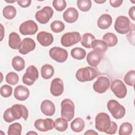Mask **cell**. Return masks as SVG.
Returning a JSON list of instances; mask_svg holds the SVG:
<instances>
[{
  "mask_svg": "<svg viewBox=\"0 0 135 135\" xmlns=\"http://www.w3.org/2000/svg\"><path fill=\"white\" fill-rule=\"evenodd\" d=\"M98 75L97 71L93 68L86 66L79 69L76 72L75 77L81 82L91 81Z\"/></svg>",
  "mask_w": 135,
  "mask_h": 135,
  "instance_id": "1",
  "label": "cell"
},
{
  "mask_svg": "<svg viewBox=\"0 0 135 135\" xmlns=\"http://www.w3.org/2000/svg\"><path fill=\"white\" fill-rule=\"evenodd\" d=\"M111 126V121L109 115L105 112L99 113L95 118V127L100 132H106Z\"/></svg>",
  "mask_w": 135,
  "mask_h": 135,
  "instance_id": "2",
  "label": "cell"
},
{
  "mask_svg": "<svg viewBox=\"0 0 135 135\" xmlns=\"http://www.w3.org/2000/svg\"><path fill=\"white\" fill-rule=\"evenodd\" d=\"M61 115L68 121H70L74 116L75 106L73 101L70 99H64L61 103Z\"/></svg>",
  "mask_w": 135,
  "mask_h": 135,
  "instance_id": "3",
  "label": "cell"
},
{
  "mask_svg": "<svg viewBox=\"0 0 135 135\" xmlns=\"http://www.w3.org/2000/svg\"><path fill=\"white\" fill-rule=\"evenodd\" d=\"M107 108L115 119L122 118L126 113L124 107L115 100H110L107 103Z\"/></svg>",
  "mask_w": 135,
  "mask_h": 135,
  "instance_id": "4",
  "label": "cell"
},
{
  "mask_svg": "<svg viewBox=\"0 0 135 135\" xmlns=\"http://www.w3.org/2000/svg\"><path fill=\"white\" fill-rule=\"evenodd\" d=\"M131 23L130 20L125 16H118L115 21L114 30L119 34H127L130 30Z\"/></svg>",
  "mask_w": 135,
  "mask_h": 135,
  "instance_id": "5",
  "label": "cell"
},
{
  "mask_svg": "<svg viewBox=\"0 0 135 135\" xmlns=\"http://www.w3.org/2000/svg\"><path fill=\"white\" fill-rule=\"evenodd\" d=\"M81 39L78 32H71L65 33L61 38V44L65 47H70L78 43Z\"/></svg>",
  "mask_w": 135,
  "mask_h": 135,
  "instance_id": "6",
  "label": "cell"
},
{
  "mask_svg": "<svg viewBox=\"0 0 135 135\" xmlns=\"http://www.w3.org/2000/svg\"><path fill=\"white\" fill-rule=\"evenodd\" d=\"M38 78V72L34 65L29 66L22 78L23 82L27 85H33Z\"/></svg>",
  "mask_w": 135,
  "mask_h": 135,
  "instance_id": "7",
  "label": "cell"
},
{
  "mask_svg": "<svg viewBox=\"0 0 135 135\" xmlns=\"http://www.w3.org/2000/svg\"><path fill=\"white\" fill-rule=\"evenodd\" d=\"M111 90L118 98H124L127 94V88L124 83L119 79L114 80L111 84Z\"/></svg>",
  "mask_w": 135,
  "mask_h": 135,
  "instance_id": "8",
  "label": "cell"
},
{
  "mask_svg": "<svg viewBox=\"0 0 135 135\" xmlns=\"http://www.w3.org/2000/svg\"><path fill=\"white\" fill-rule=\"evenodd\" d=\"M50 56L59 63H63L68 59V53L65 49L60 47H53L49 51Z\"/></svg>",
  "mask_w": 135,
  "mask_h": 135,
  "instance_id": "9",
  "label": "cell"
},
{
  "mask_svg": "<svg viewBox=\"0 0 135 135\" xmlns=\"http://www.w3.org/2000/svg\"><path fill=\"white\" fill-rule=\"evenodd\" d=\"M54 11L50 6H45L35 13L36 20L41 24H46L52 18Z\"/></svg>",
  "mask_w": 135,
  "mask_h": 135,
  "instance_id": "10",
  "label": "cell"
},
{
  "mask_svg": "<svg viewBox=\"0 0 135 135\" xmlns=\"http://www.w3.org/2000/svg\"><path fill=\"white\" fill-rule=\"evenodd\" d=\"M38 30L37 24L32 20H27L22 23L19 27L20 32L24 35H33Z\"/></svg>",
  "mask_w": 135,
  "mask_h": 135,
  "instance_id": "11",
  "label": "cell"
},
{
  "mask_svg": "<svg viewBox=\"0 0 135 135\" xmlns=\"http://www.w3.org/2000/svg\"><path fill=\"white\" fill-rule=\"evenodd\" d=\"M110 81L108 78L104 76L99 77L93 85V89L98 93H103L109 89Z\"/></svg>",
  "mask_w": 135,
  "mask_h": 135,
  "instance_id": "12",
  "label": "cell"
},
{
  "mask_svg": "<svg viewBox=\"0 0 135 135\" xmlns=\"http://www.w3.org/2000/svg\"><path fill=\"white\" fill-rule=\"evenodd\" d=\"M12 114L15 120H18L23 118L24 120L27 119L28 111L25 106L23 104H15L11 108Z\"/></svg>",
  "mask_w": 135,
  "mask_h": 135,
  "instance_id": "13",
  "label": "cell"
},
{
  "mask_svg": "<svg viewBox=\"0 0 135 135\" xmlns=\"http://www.w3.org/2000/svg\"><path fill=\"white\" fill-rule=\"evenodd\" d=\"M34 126L38 131L46 132L54 128V121L50 118L38 119L35 121Z\"/></svg>",
  "mask_w": 135,
  "mask_h": 135,
  "instance_id": "14",
  "label": "cell"
},
{
  "mask_svg": "<svg viewBox=\"0 0 135 135\" xmlns=\"http://www.w3.org/2000/svg\"><path fill=\"white\" fill-rule=\"evenodd\" d=\"M35 47L36 43L35 41L31 38L26 37L22 41L18 50L20 53L25 55L34 50Z\"/></svg>",
  "mask_w": 135,
  "mask_h": 135,
  "instance_id": "15",
  "label": "cell"
},
{
  "mask_svg": "<svg viewBox=\"0 0 135 135\" xmlns=\"http://www.w3.org/2000/svg\"><path fill=\"white\" fill-rule=\"evenodd\" d=\"M64 91V85L62 80L59 78L54 79L51 83L50 92L54 97L61 95Z\"/></svg>",
  "mask_w": 135,
  "mask_h": 135,
  "instance_id": "16",
  "label": "cell"
},
{
  "mask_svg": "<svg viewBox=\"0 0 135 135\" xmlns=\"http://www.w3.org/2000/svg\"><path fill=\"white\" fill-rule=\"evenodd\" d=\"M38 43L43 46H48L50 45L54 41V38L50 33L41 31L39 32L36 36Z\"/></svg>",
  "mask_w": 135,
  "mask_h": 135,
  "instance_id": "17",
  "label": "cell"
},
{
  "mask_svg": "<svg viewBox=\"0 0 135 135\" xmlns=\"http://www.w3.org/2000/svg\"><path fill=\"white\" fill-rule=\"evenodd\" d=\"M103 55L101 53L96 51L90 52L86 56L88 63L92 67L97 66L102 59Z\"/></svg>",
  "mask_w": 135,
  "mask_h": 135,
  "instance_id": "18",
  "label": "cell"
},
{
  "mask_svg": "<svg viewBox=\"0 0 135 135\" xmlns=\"http://www.w3.org/2000/svg\"><path fill=\"white\" fill-rule=\"evenodd\" d=\"M30 95V91L24 85L17 86L14 91L15 98L19 101H24L26 100Z\"/></svg>",
  "mask_w": 135,
  "mask_h": 135,
  "instance_id": "19",
  "label": "cell"
},
{
  "mask_svg": "<svg viewBox=\"0 0 135 135\" xmlns=\"http://www.w3.org/2000/svg\"><path fill=\"white\" fill-rule=\"evenodd\" d=\"M79 17V13L74 7H69L63 14L64 20L69 23H73L77 21Z\"/></svg>",
  "mask_w": 135,
  "mask_h": 135,
  "instance_id": "20",
  "label": "cell"
},
{
  "mask_svg": "<svg viewBox=\"0 0 135 135\" xmlns=\"http://www.w3.org/2000/svg\"><path fill=\"white\" fill-rule=\"evenodd\" d=\"M41 110L44 115L52 116L55 112V107L53 102L51 100H45L41 104Z\"/></svg>",
  "mask_w": 135,
  "mask_h": 135,
  "instance_id": "21",
  "label": "cell"
},
{
  "mask_svg": "<svg viewBox=\"0 0 135 135\" xmlns=\"http://www.w3.org/2000/svg\"><path fill=\"white\" fill-rule=\"evenodd\" d=\"M112 23V18L111 15L108 14H103L101 15L98 20V26L102 29L105 30L108 28Z\"/></svg>",
  "mask_w": 135,
  "mask_h": 135,
  "instance_id": "22",
  "label": "cell"
},
{
  "mask_svg": "<svg viewBox=\"0 0 135 135\" xmlns=\"http://www.w3.org/2000/svg\"><path fill=\"white\" fill-rule=\"evenodd\" d=\"M21 42L20 36L17 33L13 32L9 34L8 37V45L11 48L14 50L18 49Z\"/></svg>",
  "mask_w": 135,
  "mask_h": 135,
  "instance_id": "23",
  "label": "cell"
},
{
  "mask_svg": "<svg viewBox=\"0 0 135 135\" xmlns=\"http://www.w3.org/2000/svg\"><path fill=\"white\" fill-rule=\"evenodd\" d=\"M54 73V69L50 64H44L41 69V74L42 77L46 80L49 79L53 76Z\"/></svg>",
  "mask_w": 135,
  "mask_h": 135,
  "instance_id": "24",
  "label": "cell"
},
{
  "mask_svg": "<svg viewBox=\"0 0 135 135\" xmlns=\"http://www.w3.org/2000/svg\"><path fill=\"white\" fill-rule=\"evenodd\" d=\"M103 41H104L108 47H113L117 45L118 43V38L117 36L110 32L105 34L102 37Z\"/></svg>",
  "mask_w": 135,
  "mask_h": 135,
  "instance_id": "25",
  "label": "cell"
},
{
  "mask_svg": "<svg viewBox=\"0 0 135 135\" xmlns=\"http://www.w3.org/2000/svg\"><path fill=\"white\" fill-rule=\"evenodd\" d=\"M85 126V123L83 120L80 118L74 119L70 124L71 129L75 132H81Z\"/></svg>",
  "mask_w": 135,
  "mask_h": 135,
  "instance_id": "26",
  "label": "cell"
},
{
  "mask_svg": "<svg viewBox=\"0 0 135 135\" xmlns=\"http://www.w3.org/2000/svg\"><path fill=\"white\" fill-rule=\"evenodd\" d=\"M91 47L96 51L101 53L106 52L108 50V46L105 43L101 40H94L91 43Z\"/></svg>",
  "mask_w": 135,
  "mask_h": 135,
  "instance_id": "27",
  "label": "cell"
},
{
  "mask_svg": "<svg viewBox=\"0 0 135 135\" xmlns=\"http://www.w3.org/2000/svg\"><path fill=\"white\" fill-rule=\"evenodd\" d=\"M12 65L15 70L22 71L25 68V61L20 56H14L12 60Z\"/></svg>",
  "mask_w": 135,
  "mask_h": 135,
  "instance_id": "28",
  "label": "cell"
},
{
  "mask_svg": "<svg viewBox=\"0 0 135 135\" xmlns=\"http://www.w3.org/2000/svg\"><path fill=\"white\" fill-rule=\"evenodd\" d=\"M95 40V37L92 34L86 33L84 34L81 39V43L82 46L87 48H91V43L93 40Z\"/></svg>",
  "mask_w": 135,
  "mask_h": 135,
  "instance_id": "29",
  "label": "cell"
},
{
  "mask_svg": "<svg viewBox=\"0 0 135 135\" xmlns=\"http://www.w3.org/2000/svg\"><path fill=\"white\" fill-rule=\"evenodd\" d=\"M3 15L4 17L7 20L14 18L16 15V9L12 5H7L3 9Z\"/></svg>",
  "mask_w": 135,
  "mask_h": 135,
  "instance_id": "30",
  "label": "cell"
},
{
  "mask_svg": "<svg viewBox=\"0 0 135 135\" xmlns=\"http://www.w3.org/2000/svg\"><path fill=\"white\" fill-rule=\"evenodd\" d=\"M68 127V121L63 118H59L54 121V128L58 131L63 132L67 129Z\"/></svg>",
  "mask_w": 135,
  "mask_h": 135,
  "instance_id": "31",
  "label": "cell"
},
{
  "mask_svg": "<svg viewBox=\"0 0 135 135\" xmlns=\"http://www.w3.org/2000/svg\"><path fill=\"white\" fill-rule=\"evenodd\" d=\"M86 54V51L82 48L76 47L71 51V55L73 59L81 60L84 59Z\"/></svg>",
  "mask_w": 135,
  "mask_h": 135,
  "instance_id": "32",
  "label": "cell"
},
{
  "mask_svg": "<svg viewBox=\"0 0 135 135\" xmlns=\"http://www.w3.org/2000/svg\"><path fill=\"white\" fill-rule=\"evenodd\" d=\"M22 127L20 123L15 122L11 124L8 129V135H21Z\"/></svg>",
  "mask_w": 135,
  "mask_h": 135,
  "instance_id": "33",
  "label": "cell"
},
{
  "mask_svg": "<svg viewBox=\"0 0 135 135\" xmlns=\"http://www.w3.org/2000/svg\"><path fill=\"white\" fill-rule=\"evenodd\" d=\"M132 126L129 122H124L121 124L119 130V135H129L132 133Z\"/></svg>",
  "mask_w": 135,
  "mask_h": 135,
  "instance_id": "34",
  "label": "cell"
},
{
  "mask_svg": "<svg viewBox=\"0 0 135 135\" xmlns=\"http://www.w3.org/2000/svg\"><path fill=\"white\" fill-rule=\"evenodd\" d=\"M77 6L79 9L82 12H88L92 6L91 0H78L76 2Z\"/></svg>",
  "mask_w": 135,
  "mask_h": 135,
  "instance_id": "35",
  "label": "cell"
},
{
  "mask_svg": "<svg viewBox=\"0 0 135 135\" xmlns=\"http://www.w3.org/2000/svg\"><path fill=\"white\" fill-rule=\"evenodd\" d=\"M51 30L54 33H60L62 32L65 28L64 24L60 21H54L50 25Z\"/></svg>",
  "mask_w": 135,
  "mask_h": 135,
  "instance_id": "36",
  "label": "cell"
},
{
  "mask_svg": "<svg viewBox=\"0 0 135 135\" xmlns=\"http://www.w3.org/2000/svg\"><path fill=\"white\" fill-rule=\"evenodd\" d=\"M135 71L130 70L128 71L124 76V82L129 86H133L134 84Z\"/></svg>",
  "mask_w": 135,
  "mask_h": 135,
  "instance_id": "37",
  "label": "cell"
},
{
  "mask_svg": "<svg viewBox=\"0 0 135 135\" xmlns=\"http://www.w3.org/2000/svg\"><path fill=\"white\" fill-rule=\"evenodd\" d=\"M5 80L9 84L14 85L18 83L19 81V76L17 73L14 72H10L6 75Z\"/></svg>",
  "mask_w": 135,
  "mask_h": 135,
  "instance_id": "38",
  "label": "cell"
},
{
  "mask_svg": "<svg viewBox=\"0 0 135 135\" xmlns=\"http://www.w3.org/2000/svg\"><path fill=\"white\" fill-rule=\"evenodd\" d=\"M54 8L59 12L64 9L66 6V2L65 0H54L52 2Z\"/></svg>",
  "mask_w": 135,
  "mask_h": 135,
  "instance_id": "39",
  "label": "cell"
},
{
  "mask_svg": "<svg viewBox=\"0 0 135 135\" xmlns=\"http://www.w3.org/2000/svg\"><path fill=\"white\" fill-rule=\"evenodd\" d=\"M12 88L7 84L3 85L1 88V94L4 98L9 97L12 94Z\"/></svg>",
  "mask_w": 135,
  "mask_h": 135,
  "instance_id": "40",
  "label": "cell"
},
{
  "mask_svg": "<svg viewBox=\"0 0 135 135\" xmlns=\"http://www.w3.org/2000/svg\"><path fill=\"white\" fill-rule=\"evenodd\" d=\"M3 119L4 120L8 123L12 122L13 121H14V120H15V119H14V118L13 117L12 112H11V108H9L8 109H7L3 114Z\"/></svg>",
  "mask_w": 135,
  "mask_h": 135,
  "instance_id": "41",
  "label": "cell"
},
{
  "mask_svg": "<svg viewBox=\"0 0 135 135\" xmlns=\"http://www.w3.org/2000/svg\"><path fill=\"white\" fill-rule=\"evenodd\" d=\"M129 33L127 35V38L130 44L134 45V25L131 24V28Z\"/></svg>",
  "mask_w": 135,
  "mask_h": 135,
  "instance_id": "42",
  "label": "cell"
},
{
  "mask_svg": "<svg viewBox=\"0 0 135 135\" xmlns=\"http://www.w3.org/2000/svg\"><path fill=\"white\" fill-rule=\"evenodd\" d=\"M118 129V126L117 123L113 121H111V126L109 129L106 132V133L109 134H115Z\"/></svg>",
  "mask_w": 135,
  "mask_h": 135,
  "instance_id": "43",
  "label": "cell"
},
{
  "mask_svg": "<svg viewBox=\"0 0 135 135\" xmlns=\"http://www.w3.org/2000/svg\"><path fill=\"white\" fill-rule=\"evenodd\" d=\"M17 3L22 7H27L31 4V0H17L16 1Z\"/></svg>",
  "mask_w": 135,
  "mask_h": 135,
  "instance_id": "44",
  "label": "cell"
},
{
  "mask_svg": "<svg viewBox=\"0 0 135 135\" xmlns=\"http://www.w3.org/2000/svg\"><path fill=\"white\" fill-rule=\"evenodd\" d=\"M110 5L113 7H118L121 5L123 3L122 0H110L109 1Z\"/></svg>",
  "mask_w": 135,
  "mask_h": 135,
  "instance_id": "45",
  "label": "cell"
},
{
  "mask_svg": "<svg viewBox=\"0 0 135 135\" xmlns=\"http://www.w3.org/2000/svg\"><path fill=\"white\" fill-rule=\"evenodd\" d=\"M134 13H135V6H133L130 7L129 10V15L133 21H134L135 20Z\"/></svg>",
  "mask_w": 135,
  "mask_h": 135,
  "instance_id": "46",
  "label": "cell"
},
{
  "mask_svg": "<svg viewBox=\"0 0 135 135\" xmlns=\"http://www.w3.org/2000/svg\"><path fill=\"white\" fill-rule=\"evenodd\" d=\"M85 134H91V135H93V134H98V133L97 132H95L93 130H87L85 133Z\"/></svg>",
  "mask_w": 135,
  "mask_h": 135,
  "instance_id": "47",
  "label": "cell"
},
{
  "mask_svg": "<svg viewBox=\"0 0 135 135\" xmlns=\"http://www.w3.org/2000/svg\"><path fill=\"white\" fill-rule=\"evenodd\" d=\"M94 2L98 4H102L104 2H106V0H104V1H94Z\"/></svg>",
  "mask_w": 135,
  "mask_h": 135,
  "instance_id": "48",
  "label": "cell"
},
{
  "mask_svg": "<svg viewBox=\"0 0 135 135\" xmlns=\"http://www.w3.org/2000/svg\"><path fill=\"white\" fill-rule=\"evenodd\" d=\"M1 28H2V30H1V31H2V35H1V41H2V40H3V37H4V33L2 32L3 31V28H2V24H1Z\"/></svg>",
  "mask_w": 135,
  "mask_h": 135,
  "instance_id": "49",
  "label": "cell"
},
{
  "mask_svg": "<svg viewBox=\"0 0 135 135\" xmlns=\"http://www.w3.org/2000/svg\"><path fill=\"white\" fill-rule=\"evenodd\" d=\"M37 134V133L35 132L32 131H30V132H28L26 133V134Z\"/></svg>",
  "mask_w": 135,
  "mask_h": 135,
  "instance_id": "50",
  "label": "cell"
},
{
  "mask_svg": "<svg viewBox=\"0 0 135 135\" xmlns=\"http://www.w3.org/2000/svg\"><path fill=\"white\" fill-rule=\"evenodd\" d=\"M5 2H6L7 3H15V2H16V1H7V0H5Z\"/></svg>",
  "mask_w": 135,
  "mask_h": 135,
  "instance_id": "51",
  "label": "cell"
}]
</instances>
